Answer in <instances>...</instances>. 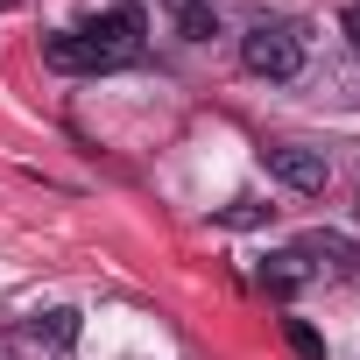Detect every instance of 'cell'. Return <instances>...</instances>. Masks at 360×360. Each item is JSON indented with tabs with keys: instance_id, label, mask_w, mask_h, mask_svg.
Listing matches in <instances>:
<instances>
[{
	"instance_id": "5b68a950",
	"label": "cell",
	"mask_w": 360,
	"mask_h": 360,
	"mask_svg": "<svg viewBox=\"0 0 360 360\" xmlns=\"http://www.w3.org/2000/svg\"><path fill=\"white\" fill-rule=\"evenodd\" d=\"M297 255L311 262V276H353V262H360V255H353V240H346V233H332V226H311V233L297 240Z\"/></svg>"
},
{
	"instance_id": "30bf717a",
	"label": "cell",
	"mask_w": 360,
	"mask_h": 360,
	"mask_svg": "<svg viewBox=\"0 0 360 360\" xmlns=\"http://www.w3.org/2000/svg\"><path fill=\"white\" fill-rule=\"evenodd\" d=\"M262 219H269V212H262V205H255V198H240V205H233V212H226V226H262Z\"/></svg>"
},
{
	"instance_id": "52a82bcc",
	"label": "cell",
	"mask_w": 360,
	"mask_h": 360,
	"mask_svg": "<svg viewBox=\"0 0 360 360\" xmlns=\"http://www.w3.org/2000/svg\"><path fill=\"white\" fill-rule=\"evenodd\" d=\"M22 332H29V346H43V353H71V346H78V311H64V304H57V311H36Z\"/></svg>"
},
{
	"instance_id": "7c38bea8",
	"label": "cell",
	"mask_w": 360,
	"mask_h": 360,
	"mask_svg": "<svg viewBox=\"0 0 360 360\" xmlns=\"http://www.w3.org/2000/svg\"><path fill=\"white\" fill-rule=\"evenodd\" d=\"M353 226H360V191H353Z\"/></svg>"
},
{
	"instance_id": "9c48e42d",
	"label": "cell",
	"mask_w": 360,
	"mask_h": 360,
	"mask_svg": "<svg viewBox=\"0 0 360 360\" xmlns=\"http://www.w3.org/2000/svg\"><path fill=\"white\" fill-rule=\"evenodd\" d=\"M283 346H290L297 360H325V339H318L311 318H283Z\"/></svg>"
},
{
	"instance_id": "277c9868",
	"label": "cell",
	"mask_w": 360,
	"mask_h": 360,
	"mask_svg": "<svg viewBox=\"0 0 360 360\" xmlns=\"http://www.w3.org/2000/svg\"><path fill=\"white\" fill-rule=\"evenodd\" d=\"M43 64L50 71H64V78H92V71H106V57L78 36V29H57V36H43Z\"/></svg>"
},
{
	"instance_id": "8fae6325",
	"label": "cell",
	"mask_w": 360,
	"mask_h": 360,
	"mask_svg": "<svg viewBox=\"0 0 360 360\" xmlns=\"http://www.w3.org/2000/svg\"><path fill=\"white\" fill-rule=\"evenodd\" d=\"M339 29H346V43L360 50V0H346V15H339Z\"/></svg>"
},
{
	"instance_id": "ba28073f",
	"label": "cell",
	"mask_w": 360,
	"mask_h": 360,
	"mask_svg": "<svg viewBox=\"0 0 360 360\" xmlns=\"http://www.w3.org/2000/svg\"><path fill=\"white\" fill-rule=\"evenodd\" d=\"M162 15L176 22L184 43H212L219 36V8H212V0H162Z\"/></svg>"
},
{
	"instance_id": "8992f818",
	"label": "cell",
	"mask_w": 360,
	"mask_h": 360,
	"mask_svg": "<svg viewBox=\"0 0 360 360\" xmlns=\"http://www.w3.org/2000/svg\"><path fill=\"white\" fill-rule=\"evenodd\" d=\"M255 283H262L276 304H290V297H304V283H311V262H304L297 248H283V255H269V262L255 269Z\"/></svg>"
},
{
	"instance_id": "3957f363",
	"label": "cell",
	"mask_w": 360,
	"mask_h": 360,
	"mask_svg": "<svg viewBox=\"0 0 360 360\" xmlns=\"http://www.w3.org/2000/svg\"><path fill=\"white\" fill-rule=\"evenodd\" d=\"M262 162H269L276 184L297 191V198H325V184H332V155L304 148V141H276V148H262Z\"/></svg>"
},
{
	"instance_id": "6da1fadb",
	"label": "cell",
	"mask_w": 360,
	"mask_h": 360,
	"mask_svg": "<svg viewBox=\"0 0 360 360\" xmlns=\"http://www.w3.org/2000/svg\"><path fill=\"white\" fill-rule=\"evenodd\" d=\"M304 29L297 22H255L248 36H240V64L255 71V78H269V85H290V78H304Z\"/></svg>"
},
{
	"instance_id": "7a4b0ae2",
	"label": "cell",
	"mask_w": 360,
	"mask_h": 360,
	"mask_svg": "<svg viewBox=\"0 0 360 360\" xmlns=\"http://www.w3.org/2000/svg\"><path fill=\"white\" fill-rule=\"evenodd\" d=\"M99 57H106V71L113 64H127V57H141V36H148V15H141V0H113L106 15H92L85 29H78Z\"/></svg>"
}]
</instances>
